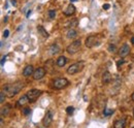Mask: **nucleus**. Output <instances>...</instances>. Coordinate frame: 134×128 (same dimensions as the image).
<instances>
[{
	"label": "nucleus",
	"mask_w": 134,
	"mask_h": 128,
	"mask_svg": "<svg viewBox=\"0 0 134 128\" xmlns=\"http://www.w3.org/2000/svg\"><path fill=\"white\" fill-rule=\"evenodd\" d=\"M23 87H24V84L21 82L8 84V85H5L3 87V92L5 93V95L8 97H13L23 89Z\"/></svg>",
	"instance_id": "nucleus-1"
},
{
	"label": "nucleus",
	"mask_w": 134,
	"mask_h": 128,
	"mask_svg": "<svg viewBox=\"0 0 134 128\" xmlns=\"http://www.w3.org/2000/svg\"><path fill=\"white\" fill-rule=\"evenodd\" d=\"M84 66H85V62H84V61L76 62V63H74V64H72V65H70L68 67L67 73H68V75H75V73L79 72L83 69Z\"/></svg>",
	"instance_id": "nucleus-2"
},
{
	"label": "nucleus",
	"mask_w": 134,
	"mask_h": 128,
	"mask_svg": "<svg viewBox=\"0 0 134 128\" xmlns=\"http://www.w3.org/2000/svg\"><path fill=\"white\" fill-rule=\"evenodd\" d=\"M81 46H82V41L81 39H76V40L72 41L70 45H69L66 49V51L68 54H70V55H73V54H75L79 51V49H81Z\"/></svg>",
	"instance_id": "nucleus-3"
},
{
	"label": "nucleus",
	"mask_w": 134,
	"mask_h": 128,
	"mask_svg": "<svg viewBox=\"0 0 134 128\" xmlns=\"http://www.w3.org/2000/svg\"><path fill=\"white\" fill-rule=\"evenodd\" d=\"M69 85V81L65 77H60L54 81V88L56 89H63Z\"/></svg>",
	"instance_id": "nucleus-4"
},
{
	"label": "nucleus",
	"mask_w": 134,
	"mask_h": 128,
	"mask_svg": "<svg viewBox=\"0 0 134 128\" xmlns=\"http://www.w3.org/2000/svg\"><path fill=\"white\" fill-rule=\"evenodd\" d=\"M99 43H100V40H99V38L95 35H90L86 39V47L87 48H94V47L98 46Z\"/></svg>",
	"instance_id": "nucleus-5"
},
{
	"label": "nucleus",
	"mask_w": 134,
	"mask_h": 128,
	"mask_svg": "<svg viewBox=\"0 0 134 128\" xmlns=\"http://www.w3.org/2000/svg\"><path fill=\"white\" fill-rule=\"evenodd\" d=\"M41 94H42V91L37 90V89H32L30 91H28L27 96L29 98V102H34Z\"/></svg>",
	"instance_id": "nucleus-6"
},
{
	"label": "nucleus",
	"mask_w": 134,
	"mask_h": 128,
	"mask_svg": "<svg viewBox=\"0 0 134 128\" xmlns=\"http://www.w3.org/2000/svg\"><path fill=\"white\" fill-rule=\"evenodd\" d=\"M44 76H46V69H44L43 67H38L37 69L34 70L33 75H32L33 78H34V80H36V81L41 80Z\"/></svg>",
	"instance_id": "nucleus-7"
},
{
	"label": "nucleus",
	"mask_w": 134,
	"mask_h": 128,
	"mask_svg": "<svg viewBox=\"0 0 134 128\" xmlns=\"http://www.w3.org/2000/svg\"><path fill=\"white\" fill-rule=\"evenodd\" d=\"M52 122H53V114H52L51 111H49L47 114H46V116L43 117L42 124H43L44 127H49V126H51Z\"/></svg>",
	"instance_id": "nucleus-8"
},
{
	"label": "nucleus",
	"mask_w": 134,
	"mask_h": 128,
	"mask_svg": "<svg viewBox=\"0 0 134 128\" xmlns=\"http://www.w3.org/2000/svg\"><path fill=\"white\" fill-rule=\"evenodd\" d=\"M129 53H130V47H129L128 45H123L120 49V51H119V55H120V57L124 58L129 55Z\"/></svg>",
	"instance_id": "nucleus-9"
},
{
	"label": "nucleus",
	"mask_w": 134,
	"mask_h": 128,
	"mask_svg": "<svg viewBox=\"0 0 134 128\" xmlns=\"http://www.w3.org/2000/svg\"><path fill=\"white\" fill-rule=\"evenodd\" d=\"M127 124V121H126V117L121 118V119L117 120L115 123H113V128H125Z\"/></svg>",
	"instance_id": "nucleus-10"
},
{
	"label": "nucleus",
	"mask_w": 134,
	"mask_h": 128,
	"mask_svg": "<svg viewBox=\"0 0 134 128\" xmlns=\"http://www.w3.org/2000/svg\"><path fill=\"white\" fill-rule=\"evenodd\" d=\"M74 13H75V6H74L73 4H69V5L64 9V12H63V13L65 14V16H68V17L74 14Z\"/></svg>",
	"instance_id": "nucleus-11"
},
{
	"label": "nucleus",
	"mask_w": 134,
	"mask_h": 128,
	"mask_svg": "<svg viewBox=\"0 0 134 128\" xmlns=\"http://www.w3.org/2000/svg\"><path fill=\"white\" fill-rule=\"evenodd\" d=\"M27 102H29V98H28V96H27V94H26V95H23L22 97L19 98V100L17 101L16 106H17V107H21V106H23V105L26 104Z\"/></svg>",
	"instance_id": "nucleus-12"
},
{
	"label": "nucleus",
	"mask_w": 134,
	"mask_h": 128,
	"mask_svg": "<svg viewBox=\"0 0 134 128\" xmlns=\"http://www.w3.org/2000/svg\"><path fill=\"white\" fill-rule=\"evenodd\" d=\"M33 72H34V67L32 65H27L23 70V76L26 77H30V76L33 75Z\"/></svg>",
	"instance_id": "nucleus-13"
},
{
	"label": "nucleus",
	"mask_w": 134,
	"mask_h": 128,
	"mask_svg": "<svg viewBox=\"0 0 134 128\" xmlns=\"http://www.w3.org/2000/svg\"><path fill=\"white\" fill-rule=\"evenodd\" d=\"M111 82V75L108 71H105L102 76V83L104 85H108Z\"/></svg>",
	"instance_id": "nucleus-14"
},
{
	"label": "nucleus",
	"mask_w": 134,
	"mask_h": 128,
	"mask_svg": "<svg viewBox=\"0 0 134 128\" xmlns=\"http://www.w3.org/2000/svg\"><path fill=\"white\" fill-rule=\"evenodd\" d=\"M67 63V58L65 57V56H60L58 59H57V62H56V64H57V66H59V67H63V66H65V64Z\"/></svg>",
	"instance_id": "nucleus-15"
},
{
	"label": "nucleus",
	"mask_w": 134,
	"mask_h": 128,
	"mask_svg": "<svg viewBox=\"0 0 134 128\" xmlns=\"http://www.w3.org/2000/svg\"><path fill=\"white\" fill-rule=\"evenodd\" d=\"M12 110V105L11 104H5L4 106L1 107V116H7L9 114V112Z\"/></svg>",
	"instance_id": "nucleus-16"
},
{
	"label": "nucleus",
	"mask_w": 134,
	"mask_h": 128,
	"mask_svg": "<svg viewBox=\"0 0 134 128\" xmlns=\"http://www.w3.org/2000/svg\"><path fill=\"white\" fill-rule=\"evenodd\" d=\"M61 50H60V47H59L58 45H53V46H51V48H49V53L52 54V55H56V54H58L59 52H60Z\"/></svg>",
	"instance_id": "nucleus-17"
},
{
	"label": "nucleus",
	"mask_w": 134,
	"mask_h": 128,
	"mask_svg": "<svg viewBox=\"0 0 134 128\" xmlns=\"http://www.w3.org/2000/svg\"><path fill=\"white\" fill-rule=\"evenodd\" d=\"M77 26V20L76 19H72L71 21H69L66 23L65 27L69 28V29H73V27H76Z\"/></svg>",
	"instance_id": "nucleus-18"
},
{
	"label": "nucleus",
	"mask_w": 134,
	"mask_h": 128,
	"mask_svg": "<svg viewBox=\"0 0 134 128\" xmlns=\"http://www.w3.org/2000/svg\"><path fill=\"white\" fill-rule=\"evenodd\" d=\"M37 31H38V33H40V35L43 36V37H49V34L48 33V31L42 26H37Z\"/></svg>",
	"instance_id": "nucleus-19"
},
{
	"label": "nucleus",
	"mask_w": 134,
	"mask_h": 128,
	"mask_svg": "<svg viewBox=\"0 0 134 128\" xmlns=\"http://www.w3.org/2000/svg\"><path fill=\"white\" fill-rule=\"evenodd\" d=\"M66 36H67L68 38H70V39L75 38V37L77 36V32L74 30V29H69V30L67 31V33H66Z\"/></svg>",
	"instance_id": "nucleus-20"
},
{
	"label": "nucleus",
	"mask_w": 134,
	"mask_h": 128,
	"mask_svg": "<svg viewBox=\"0 0 134 128\" xmlns=\"http://www.w3.org/2000/svg\"><path fill=\"white\" fill-rule=\"evenodd\" d=\"M113 111L112 109H110V107H105L104 109V111H103V116L104 117H110V116H111L112 114H113Z\"/></svg>",
	"instance_id": "nucleus-21"
},
{
	"label": "nucleus",
	"mask_w": 134,
	"mask_h": 128,
	"mask_svg": "<svg viewBox=\"0 0 134 128\" xmlns=\"http://www.w3.org/2000/svg\"><path fill=\"white\" fill-rule=\"evenodd\" d=\"M31 113V110H30V107H23V110H22V114L24 116H28L29 114Z\"/></svg>",
	"instance_id": "nucleus-22"
},
{
	"label": "nucleus",
	"mask_w": 134,
	"mask_h": 128,
	"mask_svg": "<svg viewBox=\"0 0 134 128\" xmlns=\"http://www.w3.org/2000/svg\"><path fill=\"white\" fill-rule=\"evenodd\" d=\"M108 52L110 53H112V54H115L116 52H117V48H116V46L115 45H110L108 46Z\"/></svg>",
	"instance_id": "nucleus-23"
},
{
	"label": "nucleus",
	"mask_w": 134,
	"mask_h": 128,
	"mask_svg": "<svg viewBox=\"0 0 134 128\" xmlns=\"http://www.w3.org/2000/svg\"><path fill=\"white\" fill-rule=\"evenodd\" d=\"M49 20H54L56 18V12L55 11H49Z\"/></svg>",
	"instance_id": "nucleus-24"
},
{
	"label": "nucleus",
	"mask_w": 134,
	"mask_h": 128,
	"mask_svg": "<svg viewBox=\"0 0 134 128\" xmlns=\"http://www.w3.org/2000/svg\"><path fill=\"white\" fill-rule=\"evenodd\" d=\"M4 100H5V93H4L3 90H2L1 92H0V102L3 103Z\"/></svg>",
	"instance_id": "nucleus-25"
},
{
	"label": "nucleus",
	"mask_w": 134,
	"mask_h": 128,
	"mask_svg": "<svg viewBox=\"0 0 134 128\" xmlns=\"http://www.w3.org/2000/svg\"><path fill=\"white\" fill-rule=\"evenodd\" d=\"M73 112H74V107L73 106H68L67 109H66V113H67L68 115H72Z\"/></svg>",
	"instance_id": "nucleus-26"
},
{
	"label": "nucleus",
	"mask_w": 134,
	"mask_h": 128,
	"mask_svg": "<svg viewBox=\"0 0 134 128\" xmlns=\"http://www.w3.org/2000/svg\"><path fill=\"white\" fill-rule=\"evenodd\" d=\"M8 35H9V31H8V30H4V32H3V37H4V38H7Z\"/></svg>",
	"instance_id": "nucleus-27"
},
{
	"label": "nucleus",
	"mask_w": 134,
	"mask_h": 128,
	"mask_svg": "<svg viewBox=\"0 0 134 128\" xmlns=\"http://www.w3.org/2000/svg\"><path fill=\"white\" fill-rule=\"evenodd\" d=\"M110 7V5L108 3H105V4H103V9H105V11H107L108 8Z\"/></svg>",
	"instance_id": "nucleus-28"
},
{
	"label": "nucleus",
	"mask_w": 134,
	"mask_h": 128,
	"mask_svg": "<svg viewBox=\"0 0 134 128\" xmlns=\"http://www.w3.org/2000/svg\"><path fill=\"white\" fill-rule=\"evenodd\" d=\"M124 62H125V61H124V59H122V60H120V61H118V62H117V66L119 67L120 65H122V64H123Z\"/></svg>",
	"instance_id": "nucleus-29"
},
{
	"label": "nucleus",
	"mask_w": 134,
	"mask_h": 128,
	"mask_svg": "<svg viewBox=\"0 0 134 128\" xmlns=\"http://www.w3.org/2000/svg\"><path fill=\"white\" fill-rule=\"evenodd\" d=\"M6 60V56H3L2 57V60H1V66H3L4 65V61Z\"/></svg>",
	"instance_id": "nucleus-30"
},
{
	"label": "nucleus",
	"mask_w": 134,
	"mask_h": 128,
	"mask_svg": "<svg viewBox=\"0 0 134 128\" xmlns=\"http://www.w3.org/2000/svg\"><path fill=\"white\" fill-rule=\"evenodd\" d=\"M12 5H17V2H16V0H12Z\"/></svg>",
	"instance_id": "nucleus-31"
},
{
	"label": "nucleus",
	"mask_w": 134,
	"mask_h": 128,
	"mask_svg": "<svg viewBox=\"0 0 134 128\" xmlns=\"http://www.w3.org/2000/svg\"><path fill=\"white\" fill-rule=\"evenodd\" d=\"M131 99H132V100L134 101V92L132 93V95H131Z\"/></svg>",
	"instance_id": "nucleus-32"
},
{
	"label": "nucleus",
	"mask_w": 134,
	"mask_h": 128,
	"mask_svg": "<svg viewBox=\"0 0 134 128\" xmlns=\"http://www.w3.org/2000/svg\"><path fill=\"white\" fill-rule=\"evenodd\" d=\"M30 13H31V11H29V12L27 13V18H29V16H30Z\"/></svg>",
	"instance_id": "nucleus-33"
},
{
	"label": "nucleus",
	"mask_w": 134,
	"mask_h": 128,
	"mask_svg": "<svg viewBox=\"0 0 134 128\" xmlns=\"http://www.w3.org/2000/svg\"><path fill=\"white\" fill-rule=\"evenodd\" d=\"M131 42L134 45V36H132V37H131Z\"/></svg>",
	"instance_id": "nucleus-34"
},
{
	"label": "nucleus",
	"mask_w": 134,
	"mask_h": 128,
	"mask_svg": "<svg viewBox=\"0 0 134 128\" xmlns=\"http://www.w3.org/2000/svg\"><path fill=\"white\" fill-rule=\"evenodd\" d=\"M70 1H71V2H74V1H77V0H70Z\"/></svg>",
	"instance_id": "nucleus-35"
},
{
	"label": "nucleus",
	"mask_w": 134,
	"mask_h": 128,
	"mask_svg": "<svg viewBox=\"0 0 134 128\" xmlns=\"http://www.w3.org/2000/svg\"><path fill=\"white\" fill-rule=\"evenodd\" d=\"M133 116H134V109H133Z\"/></svg>",
	"instance_id": "nucleus-36"
},
{
	"label": "nucleus",
	"mask_w": 134,
	"mask_h": 128,
	"mask_svg": "<svg viewBox=\"0 0 134 128\" xmlns=\"http://www.w3.org/2000/svg\"><path fill=\"white\" fill-rule=\"evenodd\" d=\"M132 128H134V126H133V127H132Z\"/></svg>",
	"instance_id": "nucleus-37"
}]
</instances>
